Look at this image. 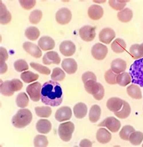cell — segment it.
<instances>
[{
    "instance_id": "cell-5",
    "label": "cell",
    "mask_w": 143,
    "mask_h": 147,
    "mask_svg": "<svg viewBox=\"0 0 143 147\" xmlns=\"http://www.w3.org/2000/svg\"><path fill=\"white\" fill-rule=\"evenodd\" d=\"M74 128V124L71 122H66L60 124L58 128V134L60 138L64 142H69L71 139Z\"/></svg>"
},
{
    "instance_id": "cell-36",
    "label": "cell",
    "mask_w": 143,
    "mask_h": 147,
    "mask_svg": "<svg viewBox=\"0 0 143 147\" xmlns=\"http://www.w3.org/2000/svg\"><path fill=\"white\" fill-rule=\"evenodd\" d=\"M129 52L130 55L135 59H139L143 58V53L140 47V44H135L132 45L130 48Z\"/></svg>"
},
{
    "instance_id": "cell-27",
    "label": "cell",
    "mask_w": 143,
    "mask_h": 147,
    "mask_svg": "<svg viewBox=\"0 0 143 147\" xmlns=\"http://www.w3.org/2000/svg\"><path fill=\"white\" fill-rule=\"evenodd\" d=\"M117 18L122 22H128L133 18V12L129 8H125L117 13Z\"/></svg>"
},
{
    "instance_id": "cell-51",
    "label": "cell",
    "mask_w": 143,
    "mask_h": 147,
    "mask_svg": "<svg viewBox=\"0 0 143 147\" xmlns=\"http://www.w3.org/2000/svg\"><path fill=\"white\" fill-rule=\"evenodd\" d=\"M94 3H105L106 1L105 0V1H93Z\"/></svg>"
},
{
    "instance_id": "cell-38",
    "label": "cell",
    "mask_w": 143,
    "mask_h": 147,
    "mask_svg": "<svg viewBox=\"0 0 143 147\" xmlns=\"http://www.w3.org/2000/svg\"><path fill=\"white\" fill-rule=\"evenodd\" d=\"M129 140L131 144L139 145L143 140V133L141 131H134L130 134Z\"/></svg>"
},
{
    "instance_id": "cell-6",
    "label": "cell",
    "mask_w": 143,
    "mask_h": 147,
    "mask_svg": "<svg viewBox=\"0 0 143 147\" xmlns=\"http://www.w3.org/2000/svg\"><path fill=\"white\" fill-rule=\"evenodd\" d=\"M41 84L39 82H36L28 85L26 88V91L33 101L38 102L41 99Z\"/></svg>"
},
{
    "instance_id": "cell-16",
    "label": "cell",
    "mask_w": 143,
    "mask_h": 147,
    "mask_svg": "<svg viewBox=\"0 0 143 147\" xmlns=\"http://www.w3.org/2000/svg\"><path fill=\"white\" fill-rule=\"evenodd\" d=\"M62 67L63 70L69 75L75 73L77 70V64L73 58H66L62 61Z\"/></svg>"
},
{
    "instance_id": "cell-9",
    "label": "cell",
    "mask_w": 143,
    "mask_h": 147,
    "mask_svg": "<svg viewBox=\"0 0 143 147\" xmlns=\"http://www.w3.org/2000/svg\"><path fill=\"white\" fill-rule=\"evenodd\" d=\"M99 127H105L112 133H117L121 127V123L114 117H109L99 124Z\"/></svg>"
},
{
    "instance_id": "cell-7",
    "label": "cell",
    "mask_w": 143,
    "mask_h": 147,
    "mask_svg": "<svg viewBox=\"0 0 143 147\" xmlns=\"http://www.w3.org/2000/svg\"><path fill=\"white\" fill-rule=\"evenodd\" d=\"M72 18V13L70 9L64 7L60 9L56 13V20L61 25L69 23Z\"/></svg>"
},
{
    "instance_id": "cell-42",
    "label": "cell",
    "mask_w": 143,
    "mask_h": 147,
    "mask_svg": "<svg viewBox=\"0 0 143 147\" xmlns=\"http://www.w3.org/2000/svg\"><path fill=\"white\" fill-rule=\"evenodd\" d=\"M117 75L114 73L111 69L107 70L105 73V79L106 82L111 85H115L117 84Z\"/></svg>"
},
{
    "instance_id": "cell-40",
    "label": "cell",
    "mask_w": 143,
    "mask_h": 147,
    "mask_svg": "<svg viewBox=\"0 0 143 147\" xmlns=\"http://www.w3.org/2000/svg\"><path fill=\"white\" fill-rule=\"evenodd\" d=\"M42 18V12L41 10L36 9L30 13L29 16V21L33 24H37L41 21Z\"/></svg>"
},
{
    "instance_id": "cell-28",
    "label": "cell",
    "mask_w": 143,
    "mask_h": 147,
    "mask_svg": "<svg viewBox=\"0 0 143 147\" xmlns=\"http://www.w3.org/2000/svg\"><path fill=\"white\" fill-rule=\"evenodd\" d=\"M101 116V109L98 105H94L90 109L89 119L92 123H95L100 119Z\"/></svg>"
},
{
    "instance_id": "cell-32",
    "label": "cell",
    "mask_w": 143,
    "mask_h": 147,
    "mask_svg": "<svg viewBox=\"0 0 143 147\" xmlns=\"http://www.w3.org/2000/svg\"><path fill=\"white\" fill-rule=\"evenodd\" d=\"M25 36L31 41H36L40 36V31L36 27H29L25 31Z\"/></svg>"
},
{
    "instance_id": "cell-17",
    "label": "cell",
    "mask_w": 143,
    "mask_h": 147,
    "mask_svg": "<svg viewBox=\"0 0 143 147\" xmlns=\"http://www.w3.org/2000/svg\"><path fill=\"white\" fill-rule=\"evenodd\" d=\"M104 11L99 5H92L89 7L88 10V15L89 18L93 20H99L102 18Z\"/></svg>"
},
{
    "instance_id": "cell-39",
    "label": "cell",
    "mask_w": 143,
    "mask_h": 147,
    "mask_svg": "<svg viewBox=\"0 0 143 147\" xmlns=\"http://www.w3.org/2000/svg\"><path fill=\"white\" fill-rule=\"evenodd\" d=\"M135 131V129L131 125H125L120 131L119 135L122 139L124 140H129L130 134Z\"/></svg>"
},
{
    "instance_id": "cell-12",
    "label": "cell",
    "mask_w": 143,
    "mask_h": 147,
    "mask_svg": "<svg viewBox=\"0 0 143 147\" xmlns=\"http://www.w3.org/2000/svg\"><path fill=\"white\" fill-rule=\"evenodd\" d=\"M59 50L60 53L65 56H73L76 52V47L71 41H64L59 46Z\"/></svg>"
},
{
    "instance_id": "cell-20",
    "label": "cell",
    "mask_w": 143,
    "mask_h": 147,
    "mask_svg": "<svg viewBox=\"0 0 143 147\" xmlns=\"http://www.w3.org/2000/svg\"><path fill=\"white\" fill-rule=\"evenodd\" d=\"M126 67V62L120 58L114 59L111 64V70L116 74H120V73L124 72Z\"/></svg>"
},
{
    "instance_id": "cell-50",
    "label": "cell",
    "mask_w": 143,
    "mask_h": 147,
    "mask_svg": "<svg viewBox=\"0 0 143 147\" xmlns=\"http://www.w3.org/2000/svg\"><path fill=\"white\" fill-rule=\"evenodd\" d=\"M0 67H1V74H4L7 71L8 67L5 63H0Z\"/></svg>"
},
{
    "instance_id": "cell-47",
    "label": "cell",
    "mask_w": 143,
    "mask_h": 147,
    "mask_svg": "<svg viewBox=\"0 0 143 147\" xmlns=\"http://www.w3.org/2000/svg\"><path fill=\"white\" fill-rule=\"evenodd\" d=\"M82 80L83 82L85 84L86 82L89 80H95L97 81V77L94 73L91 71H87L84 73L82 76Z\"/></svg>"
},
{
    "instance_id": "cell-41",
    "label": "cell",
    "mask_w": 143,
    "mask_h": 147,
    "mask_svg": "<svg viewBox=\"0 0 143 147\" xmlns=\"http://www.w3.org/2000/svg\"><path fill=\"white\" fill-rule=\"evenodd\" d=\"M30 65L34 70H35L39 73H41V74L45 75H49L50 74L51 70H50L49 68L47 67L42 65L41 64L36 63H30Z\"/></svg>"
},
{
    "instance_id": "cell-25",
    "label": "cell",
    "mask_w": 143,
    "mask_h": 147,
    "mask_svg": "<svg viewBox=\"0 0 143 147\" xmlns=\"http://www.w3.org/2000/svg\"><path fill=\"white\" fill-rule=\"evenodd\" d=\"M73 112L76 118L82 119L87 115L88 107L85 104L79 102L74 107Z\"/></svg>"
},
{
    "instance_id": "cell-34",
    "label": "cell",
    "mask_w": 143,
    "mask_h": 147,
    "mask_svg": "<svg viewBox=\"0 0 143 147\" xmlns=\"http://www.w3.org/2000/svg\"><path fill=\"white\" fill-rule=\"evenodd\" d=\"M28 102H29V99H28L27 94L26 93L22 92L17 95L16 98V104L19 108H25L28 106Z\"/></svg>"
},
{
    "instance_id": "cell-15",
    "label": "cell",
    "mask_w": 143,
    "mask_h": 147,
    "mask_svg": "<svg viewBox=\"0 0 143 147\" xmlns=\"http://www.w3.org/2000/svg\"><path fill=\"white\" fill-rule=\"evenodd\" d=\"M42 63L45 65H58L60 63V58L57 52L54 51H50L44 55Z\"/></svg>"
},
{
    "instance_id": "cell-10",
    "label": "cell",
    "mask_w": 143,
    "mask_h": 147,
    "mask_svg": "<svg viewBox=\"0 0 143 147\" xmlns=\"http://www.w3.org/2000/svg\"><path fill=\"white\" fill-rule=\"evenodd\" d=\"M79 35L86 42L92 41L96 35L95 29L93 26H85L79 30Z\"/></svg>"
},
{
    "instance_id": "cell-45",
    "label": "cell",
    "mask_w": 143,
    "mask_h": 147,
    "mask_svg": "<svg viewBox=\"0 0 143 147\" xmlns=\"http://www.w3.org/2000/svg\"><path fill=\"white\" fill-rule=\"evenodd\" d=\"M48 144L46 136L43 135H37L34 139V145L35 146H47Z\"/></svg>"
},
{
    "instance_id": "cell-49",
    "label": "cell",
    "mask_w": 143,
    "mask_h": 147,
    "mask_svg": "<svg viewBox=\"0 0 143 147\" xmlns=\"http://www.w3.org/2000/svg\"><path fill=\"white\" fill-rule=\"evenodd\" d=\"M93 144L91 141L88 139H83L81 143H80V146H92Z\"/></svg>"
},
{
    "instance_id": "cell-18",
    "label": "cell",
    "mask_w": 143,
    "mask_h": 147,
    "mask_svg": "<svg viewBox=\"0 0 143 147\" xmlns=\"http://www.w3.org/2000/svg\"><path fill=\"white\" fill-rule=\"evenodd\" d=\"M38 46L44 51L51 50L54 48L55 42L53 38L48 36H44L38 41Z\"/></svg>"
},
{
    "instance_id": "cell-37",
    "label": "cell",
    "mask_w": 143,
    "mask_h": 147,
    "mask_svg": "<svg viewBox=\"0 0 143 147\" xmlns=\"http://www.w3.org/2000/svg\"><path fill=\"white\" fill-rule=\"evenodd\" d=\"M51 78L54 81H62L65 78V73L60 68L56 67L53 70Z\"/></svg>"
},
{
    "instance_id": "cell-13",
    "label": "cell",
    "mask_w": 143,
    "mask_h": 147,
    "mask_svg": "<svg viewBox=\"0 0 143 147\" xmlns=\"http://www.w3.org/2000/svg\"><path fill=\"white\" fill-rule=\"evenodd\" d=\"M115 37V33L111 28H105L102 29L99 35L100 42L106 44H109Z\"/></svg>"
},
{
    "instance_id": "cell-48",
    "label": "cell",
    "mask_w": 143,
    "mask_h": 147,
    "mask_svg": "<svg viewBox=\"0 0 143 147\" xmlns=\"http://www.w3.org/2000/svg\"><path fill=\"white\" fill-rule=\"evenodd\" d=\"M8 58L9 55L7 50L1 47L0 48V63H5Z\"/></svg>"
},
{
    "instance_id": "cell-22",
    "label": "cell",
    "mask_w": 143,
    "mask_h": 147,
    "mask_svg": "<svg viewBox=\"0 0 143 147\" xmlns=\"http://www.w3.org/2000/svg\"><path fill=\"white\" fill-rule=\"evenodd\" d=\"M96 138L98 142L102 144L109 143L112 139V135L106 129L101 128L97 132Z\"/></svg>"
},
{
    "instance_id": "cell-8",
    "label": "cell",
    "mask_w": 143,
    "mask_h": 147,
    "mask_svg": "<svg viewBox=\"0 0 143 147\" xmlns=\"http://www.w3.org/2000/svg\"><path fill=\"white\" fill-rule=\"evenodd\" d=\"M107 52V47L100 43L95 44L91 49V54L94 58L98 61L103 60L106 58Z\"/></svg>"
},
{
    "instance_id": "cell-24",
    "label": "cell",
    "mask_w": 143,
    "mask_h": 147,
    "mask_svg": "<svg viewBox=\"0 0 143 147\" xmlns=\"http://www.w3.org/2000/svg\"><path fill=\"white\" fill-rule=\"evenodd\" d=\"M36 128L39 133L48 134L51 130L52 125L50 121L47 119H40L36 123Z\"/></svg>"
},
{
    "instance_id": "cell-4",
    "label": "cell",
    "mask_w": 143,
    "mask_h": 147,
    "mask_svg": "<svg viewBox=\"0 0 143 147\" xmlns=\"http://www.w3.org/2000/svg\"><path fill=\"white\" fill-rule=\"evenodd\" d=\"M85 90L89 94H92L97 100H101L104 98L105 89L103 86L95 80H89L84 84Z\"/></svg>"
},
{
    "instance_id": "cell-26",
    "label": "cell",
    "mask_w": 143,
    "mask_h": 147,
    "mask_svg": "<svg viewBox=\"0 0 143 147\" xmlns=\"http://www.w3.org/2000/svg\"><path fill=\"white\" fill-rule=\"evenodd\" d=\"M111 49L113 52L121 53L124 52L126 49V44L123 39L117 38L111 44Z\"/></svg>"
},
{
    "instance_id": "cell-19",
    "label": "cell",
    "mask_w": 143,
    "mask_h": 147,
    "mask_svg": "<svg viewBox=\"0 0 143 147\" xmlns=\"http://www.w3.org/2000/svg\"><path fill=\"white\" fill-rule=\"evenodd\" d=\"M124 100L118 98H111L108 99L106 103L107 108L113 113L117 112L122 109Z\"/></svg>"
},
{
    "instance_id": "cell-23",
    "label": "cell",
    "mask_w": 143,
    "mask_h": 147,
    "mask_svg": "<svg viewBox=\"0 0 143 147\" xmlns=\"http://www.w3.org/2000/svg\"><path fill=\"white\" fill-rule=\"evenodd\" d=\"M0 22L3 25L7 24L12 20V15L2 1H0Z\"/></svg>"
},
{
    "instance_id": "cell-29",
    "label": "cell",
    "mask_w": 143,
    "mask_h": 147,
    "mask_svg": "<svg viewBox=\"0 0 143 147\" xmlns=\"http://www.w3.org/2000/svg\"><path fill=\"white\" fill-rule=\"evenodd\" d=\"M127 93L129 96L135 99L142 98V93L140 88L134 84L130 85L127 88Z\"/></svg>"
},
{
    "instance_id": "cell-2",
    "label": "cell",
    "mask_w": 143,
    "mask_h": 147,
    "mask_svg": "<svg viewBox=\"0 0 143 147\" xmlns=\"http://www.w3.org/2000/svg\"><path fill=\"white\" fill-rule=\"evenodd\" d=\"M33 115L30 110L22 109L18 111L12 117V123L17 128H24L32 121Z\"/></svg>"
},
{
    "instance_id": "cell-14",
    "label": "cell",
    "mask_w": 143,
    "mask_h": 147,
    "mask_svg": "<svg viewBox=\"0 0 143 147\" xmlns=\"http://www.w3.org/2000/svg\"><path fill=\"white\" fill-rule=\"evenodd\" d=\"M23 49L28 54L35 58H39L42 56V51L39 47L31 42H25L23 44Z\"/></svg>"
},
{
    "instance_id": "cell-21",
    "label": "cell",
    "mask_w": 143,
    "mask_h": 147,
    "mask_svg": "<svg viewBox=\"0 0 143 147\" xmlns=\"http://www.w3.org/2000/svg\"><path fill=\"white\" fill-rule=\"evenodd\" d=\"M1 93L5 96H11L16 92L14 84L11 81H5L1 85Z\"/></svg>"
},
{
    "instance_id": "cell-46",
    "label": "cell",
    "mask_w": 143,
    "mask_h": 147,
    "mask_svg": "<svg viewBox=\"0 0 143 147\" xmlns=\"http://www.w3.org/2000/svg\"><path fill=\"white\" fill-rule=\"evenodd\" d=\"M21 7L26 10H30L35 7L36 3L35 0H19Z\"/></svg>"
},
{
    "instance_id": "cell-11",
    "label": "cell",
    "mask_w": 143,
    "mask_h": 147,
    "mask_svg": "<svg viewBox=\"0 0 143 147\" xmlns=\"http://www.w3.org/2000/svg\"><path fill=\"white\" fill-rule=\"evenodd\" d=\"M72 117V111L69 107L64 106L56 111L55 119L58 122H64L70 120Z\"/></svg>"
},
{
    "instance_id": "cell-1",
    "label": "cell",
    "mask_w": 143,
    "mask_h": 147,
    "mask_svg": "<svg viewBox=\"0 0 143 147\" xmlns=\"http://www.w3.org/2000/svg\"><path fill=\"white\" fill-rule=\"evenodd\" d=\"M42 102L51 107H58L63 101V92L60 84L56 81H48L42 86Z\"/></svg>"
},
{
    "instance_id": "cell-44",
    "label": "cell",
    "mask_w": 143,
    "mask_h": 147,
    "mask_svg": "<svg viewBox=\"0 0 143 147\" xmlns=\"http://www.w3.org/2000/svg\"><path fill=\"white\" fill-rule=\"evenodd\" d=\"M14 67L16 71L22 72L28 69V65L24 59H19L14 63Z\"/></svg>"
},
{
    "instance_id": "cell-30",
    "label": "cell",
    "mask_w": 143,
    "mask_h": 147,
    "mask_svg": "<svg viewBox=\"0 0 143 147\" xmlns=\"http://www.w3.org/2000/svg\"><path fill=\"white\" fill-rule=\"evenodd\" d=\"M116 81L119 86L126 87L132 82V78L129 73L123 72L117 75Z\"/></svg>"
},
{
    "instance_id": "cell-31",
    "label": "cell",
    "mask_w": 143,
    "mask_h": 147,
    "mask_svg": "<svg viewBox=\"0 0 143 147\" xmlns=\"http://www.w3.org/2000/svg\"><path fill=\"white\" fill-rule=\"evenodd\" d=\"M131 112V108L130 105L126 101L124 100L123 102V105L122 107V109L120 111L114 113L115 115L120 118L123 119H126L129 117V116Z\"/></svg>"
},
{
    "instance_id": "cell-53",
    "label": "cell",
    "mask_w": 143,
    "mask_h": 147,
    "mask_svg": "<svg viewBox=\"0 0 143 147\" xmlns=\"http://www.w3.org/2000/svg\"><path fill=\"white\" fill-rule=\"evenodd\" d=\"M142 146H143V144H142Z\"/></svg>"
},
{
    "instance_id": "cell-52",
    "label": "cell",
    "mask_w": 143,
    "mask_h": 147,
    "mask_svg": "<svg viewBox=\"0 0 143 147\" xmlns=\"http://www.w3.org/2000/svg\"><path fill=\"white\" fill-rule=\"evenodd\" d=\"M140 47H141V50H142V52L143 53V43L140 44Z\"/></svg>"
},
{
    "instance_id": "cell-35",
    "label": "cell",
    "mask_w": 143,
    "mask_h": 147,
    "mask_svg": "<svg viewBox=\"0 0 143 147\" xmlns=\"http://www.w3.org/2000/svg\"><path fill=\"white\" fill-rule=\"evenodd\" d=\"M39 76L31 71H26L21 74V80L26 83H31L38 80Z\"/></svg>"
},
{
    "instance_id": "cell-3",
    "label": "cell",
    "mask_w": 143,
    "mask_h": 147,
    "mask_svg": "<svg viewBox=\"0 0 143 147\" xmlns=\"http://www.w3.org/2000/svg\"><path fill=\"white\" fill-rule=\"evenodd\" d=\"M132 82L143 87V58L136 60L130 67Z\"/></svg>"
},
{
    "instance_id": "cell-33",
    "label": "cell",
    "mask_w": 143,
    "mask_h": 147,
    "mask_svg": "<svg viewBox=\"0 0 143 147\" xmlns=\"http://www.w3.org/2000/svg\"><path fill=\"white\" fill-rule=\"evenodd\" d=\"M35 111L36 115L40 117L47 118L49 117L52 113L51 109L50 107L47 106L36 107L35 108Z\"/></svg>"
},
{
    "instance_id": "cell-43",
    "label": "cell",
    "mask_w": 143,
    "mask_h": 147,
    "mask_svg": "<svg viewBox=\"0 0 143 147\" xmlns=\"http://www.w3.org/2000/svg\"><path fill=\"white\" fill-rule=\"evenodd\" d=\"M129 1H117V0H109V4L110 6L115 10H122L126 5V3Z\"/></svg>"
}]
</instances>
